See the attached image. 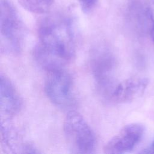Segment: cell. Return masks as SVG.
<instances>
[{"instance_id": "7c38bea8", "label": "cell", "mask_w": 154, "mask_h": 154, "mask_svg": "<svg viewBox=\"0 0 154 154\" xmlns=\"http://www.w3.org/2000/svg\"><path fill=\"white\" fill-rule=\"evenodd\" d=\"M81 9L85 13L92 11L96 6L97 0H77Z\"/></svg>"}, {"instance_id": "5b68a950", "label": "cell", "mask_w": 154, "mask_h": 154, "mask_svg": "<svg viewBox=\"0 0 154 154\" xmlns=\"http://www.w3.org/2000/svg\"><path fill=\"white\" fill-rule=\"evenodd\" d=\"M116 60L112 52L105 47H99L93 53L91 67L95 81L100 90L108 96L117 84L114 73Z\"/></svg>"}, {"instance_id": "277c9868", "label": "cell", "mask_w": 154, "mask_h": 154, "mask_svg": "<svg viewBox=\"0 0 154 154\" xmlns=\"http://www.w3.org/2000/svg\"><path fill=\"white\" fill-rule=\"evenodd\" d=\"M45 90L48 99L56 106L67 108L74 102L73 81L64 69L48 72Z\"/></svg>"}, {"instance_id": "30bf717a", "label": "cell", "mask_w": 154, "mask_h": 154, "mask_svg": "<svg viewBox=\"0 0 154 154\" xmlns=\"http://www.w3.org/2000/svg\"><path fill=\"white\" fill-rule=\"evenodd\" d=\"M18 134L15 129L10 124L6 122L1 123V138L2 145L5 149H7L10 152L20 153V150H22L23 153L25 150H28L32 149L29 146H27L25 143H22V140L18 136Z\"/></svg>"}, {"instance_id": "5bb4252c", "label": "cell", "mask_w": 154, "mask_h": 154, "mask_svg": "<svg viewBox=\"0 0 154 154\" xmlns=\"http://www.w3.org/2000/svg\"><path fill=\"white\" fill-rule=\"evenodd\" d=\"M149 35L150 37V38L152 40V43L154 44V22H153V23L152 25V28L150 29Z\"/></svg>"}, {"instance_id": "6da1fadb", "label": "cell", "mask_w": 154, "mask_h": 154, "mask_svg": "<svg viewBox=\"0 0 154 154\" xmlns=\"http://www.w3.org/2000/svg\"><path fill=\"white\" fill-rule=\"evenodd\" d=\"M75 51L74 23L69 15L54 13L40 21L34 55L42 67L48 72L63 69L73 58Z\"/></svg>"}, {"instance_id": "ba28073f", "label": "cell", "mask_w": 154, "mask_h": 154, "mask_svg": "<svg viewBox=\"0 0 154 154\" xmlns=\"http://www.w3.org/2000/svg\"><path fill=\"white\" fill-rule=\"evenodd\" d=\"M148 84L146 78L131 77L117 83L108 97L116 103H129L141 97Z\"/></svg>"}, {"instance_id": "3957f363", "label": "cell", "mask_w": 154, "mask_h": 154, "mask_svg": "<svg viewBox=\"0 0 154 154\" xmlns=\"http://www.w3.org/2000/svg\"><path fill=\"white\" fill-rule=\"evenodd\" d=\"M63 131L67 144L73 152H94L96 145L95 134L80 113L75 111L68 112L64 120Z\"/></svg>"}, {"instance_id": "52a82bcc", "label": "cell", "mask_w": 154, "mask_h": 154, "mask_svg": "<svg viewBox=\"0 0 154 154\" xmlns=\"http://www.w3.org/2000/svg\"><path fill=\"white\" fill-rule=\"evenodd\" d=\"M126 17L128 25L135 32L149 35L154 22L153 7L140 0H133L128 4Z\"/></svg>"}, {"instance_id": "9c48e42d", "label": "cell", "mask_w": 154, "mask_h": 154, "mask_svg": "<svg viewBox=\"0 0 154 154\" xmlns=\"http://www.w3.org/2000/svg\"><path fill=\"white\" fill-rule=\"evenodd\" d=\"M0 78L1 112L10 118L21 110L22 99L15 86L5 75L1 73Z\"/></svg>"}, {"instance_id": "4fadbf2b", "label": "cell", "mask_w": 154, "mask_h": 154, "mask_svg": "<svg viewBox=\"0 0 154 154\" xmlns=\"http://www.w3.org/2000/svg\"><path fill=\"white\" fill-rule=\"evenodd\" d=\"M141 153H154V140L152 141L150 146L147 147V149H145Z\"/></svg>"}, {"instance_id": "7a4b0ae2", "label": "cell", "mask_w": 154, "mask_h": 154, "mask_svg": "<svg viewBox=\"0 0 154 154\" xmlns=\"http://www.w3.org/2000/svg\"><path fill=\"white\" fill-rule=\"evenodd\" d=\"M0 35L1 52L12 55L20 52L25 28L15 7L9 0H1Z\"/></svg>"}, {"instance_id": "8992f818", "label": "cell", "mask_w": 154, "mask_h": 154, "mask_svg": "<svg viewBox=\"0 0 154 154\" xmlns=\"http://www.w3.org/2000/svg\"><path fill=\"white\" fill-rule=\"evenodd\" d=\"M144 131L145 128L141 123H132L125 125L105 144L104 152L121 154L131 152L140 142Z\"/></svg>"}, {"instance_id": "8fae6325", "label": "cell", "mask_w": 154, "mask_h": 154, "mask_svg": "<svg viewBox=\"0 0 154 154\" xmlns=\"http://www.w3.org/2000/svg\"><path fill=\"white\" fill-rule=\"evenodd\" d=\"M26 10L36 14L48 13L52 8L56 0H17Z\"/></svg>"}]
</instances>
